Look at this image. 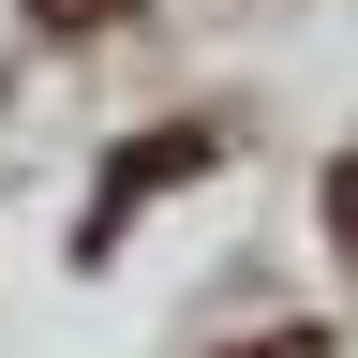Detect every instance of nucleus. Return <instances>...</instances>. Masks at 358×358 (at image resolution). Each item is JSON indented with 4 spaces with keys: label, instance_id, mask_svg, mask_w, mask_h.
<instances>
[{
    "label": "nucleus",
    "instance_id": "1",
    "mask_svg": "<svg viewBox=\"0 0 358 358\" xmlns=\"http://www.w3.org/2000/svg\"><path fill=\"white\" fill-rule=\"evenodd\" d=\"M209 150H224L209 120H150V134H120V164H105V194H90V224H75V254L105 268V254H120V224L150 209V194H179V179H194Z\"/></svg>",
    "mask_w": 358,
    "mask_h": 358
},
{
    "label": "nucleus",
    "instance_id": "3",
    "mask_svg": "<svg viewBox=\"0 0 358 358\" xmlns=\"http://www.w3.org/2000/svg\"><path fill=\"white\" fill-rule=\"evenodd\" d=\"M224 358H343L329 329H254V343H224Z\"/></svg>",
    "mask_w": 358,
    "mask_h": 358
},
{
    "label": "nucleus",
    "instance_id": "2",
    "mask_svg": "<svg viewBox=\"0 0 358 358\" xmlns=\"http://www.w3.org/2000/svg\"><path fill=\"white\" fill-rule=\"evenodd\" d=\"M120 15H134V0H30V30H60V45L75 30H120Z\"/></svg>",
    "mask_w": 358,
    "mask_h": 358
},
{
    "label": "nucleus",
    "instance_id": "4",
    "mask_svg": "<svg viewBox=\"0 0 358 358\" xmlns=\"http://www.w3.org/2000/svg\"><path fill=\"white\" fill-rule=\"evenodd\" d=\"M329 239H343V268H358V150L329 164Z\"/></svg>",
    "mask_w": 358,
    "mask_h": 358
}]
</instances>
